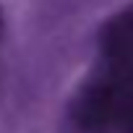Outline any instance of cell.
<instances>
[{
	"instance_id": "obj_4",
	"label": "cell",
	"mask_w": 133,
	"mask_h": 133,
	"mask_svg": "<svg viewBox=\"0 0 133 133\" xmlns=\"http://www.w3.org/2000/svg\"><path fill=\"white\" fill-rule=\"evenodd\" d=\"M5 34V16H3V5H0V39Z\"/></svg>"
},
{
	"instance_id": "obj_1",
	"label": "cell",
	"mask_w": 133,
	"mask_h": 133,
	"mask_svg": "<svg viewBox=\"0 0 133 133\" xmlns=\"http://www.w3.org/2000/svg\"><path fill=\"white\" fill-rule=\"evenodd\" d=\"M130 86H120L102 71L84 81L68 104V120L76 133H115L117 110L123 91Z\"/></svg>"
},
{
	"instance_id": "obj_2",
	"label": "cell",
	"mask_w": 133,
	"mask_h": 133,
	"mask_svg": "<svg viewBox=\"0 0 133 133\" xmlns=\"http://www.w3.org/2000/svg\"><path fill=\"white\" fill-rule=\"evenodd\" d=\"M102 73L120 86H133V3L117 11L99 31Z\"/></svg>"
},
{
	"instance_id": "obj_3",
	"label": "cell",
	"mask_w": 133,
	"mask_h": 133,
	"mask_svg": "<svg viewBox=\"0 0 133 133\" xmlns=\"http://www.w3.org/2000/svg\"><path fill=\"white\" fill-rule=\"evenodd\" d=\"M115 130H120V133H133V86L123 91L120 110H117V125H115Z\"/></svg>"
}]
</instances>
